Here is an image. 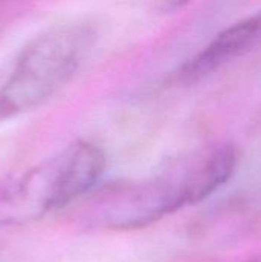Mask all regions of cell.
Returning <instances> with one entry per match:
<instances>
[{"label": "cell", "instance_id": "6da1fadb", "mask_svg": "<svg viewBox=\"0 0 261 262\" xmlns=\"http://www.w3.org/2000/svg\"><path fill=\"white\" fill-rule=\"evenodd\" d=\"M95 40L86 23L57 25L34 37L0 83V121L32 111L55 95L78 71Z\"/></svg>", "mask_w": 261, "mask_h": 262}, {"label": "cell", "instance_id": "277c9868", "mask_svg": "<svg viewBox=\"0 0 261 262\" xmlns=\"http://www.w3.org/2000/svg\"><path fill=\"white\" fill-rule=\"evenodd\" d=\"M146 6L158 14H169L182 9L185 5H188L191 0H143Z\"/></svg>", "mask_w": 261, "mask_h": 262}, {"label": "cell", "instance_id": "5b68a950", "mask_svg": "<svg viewBox=\"0 0 261 262\" xmlns=\"http://www.w3.org/2000/svg\"><path fill=\"white\" fill-rule=\"evenodd\" d=\"M243 262H261V256H257V258H252V259H248V261Z\"/></svg>", "mask_w": 261, "mask_h": 262}, {"label": "cell", "instance_id": "7a4b0ae2", "mask_svg": "<svg viewBox=\"0 0 261 262\" xmlns=\"http://www.w3.org/2000/svg\"><path fill=\"white\" fill-rule=\"evenodd\" d=\"M48 163L57 210L95 187L105 172L106 158L98 146L88 141H75Z\"/></svg>", "mask_w": 261, "mask_h": 262}, {"label": "cell", "instance_id": "3957f363", "mask_svg": "<svg viewBox=\"0 0 261 262\" xmlns=\"http://www.w3.org/2000/svg\"><path fill=\"white\" fill-rule=\"evenodd\" d=\"M261 37V14L243 18L229 28L223 29L214 40L205 46L197 55L188 60L178 71V78L183 83H195L208 77Z\"/></svg>", "mask_w": 261, "mask_h": 262}]
</instances>
